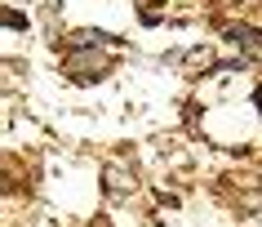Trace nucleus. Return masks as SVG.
I'll return each mask as SVG.
<instances>
[{"label":"nucleus","mask_w":262,"mask_h":227,"mask_svg":"<svg viewBox=\"0 0 262 227\" xmlns=\"http://www.w3.org/2000/svg\"><path fill=\"white\" fill-rule=\"evenodd\" d=\"M5 27H9V31H23V27H27V18L18 14V9H5Z\"/></svg>","instance_id":"3"},{"label":"nucleus","mask_w":262,"mask_h":227,"mask_svg":"<svg viewBox=\"0 0 262 227\" xmlns=\"http://www.w3.org/2000/svg\"><path fill=\"white\" fill-rule=\"evenodd\" d=\"M138 5H142V14H147V9H151V5H156V0H138Z\"/></svg>","instance_id":"4"},{"label":"nucleus","mask_w":262,"mask_h":227,"mask_svg":"<svg viewBox=\"0 0 262 227\" xmlns=\"http://www.w3.org/2000/svg\"><path fill=\"white\" fill-rule=\"evenodd\" d=\"M258 112H262V89H258Z\"/></svg>","instance_id":"5"},{"label":"nucleus","mask_w":262,"mask_h":227,"mask_svg":"<svg viewBox=\"0 0 262 227\" xmlns=\"http://www.w3.org/2000/svg\"><path fill=\"white\" fill-rule=\"evenodd\" d=\"M102 187H107V192H116V196H129V192H134V174L124 170V165H107V170H102Z\"/></svg>","instance_id":"2"},{"label":"nucleus","mask_w":262,"mask_h":227,"mask_svg":"<svg viewBox=\"0 0 262 227\" xmlns=\"http://www.w3.org/2000/svg\"><path fill=\"white\" fill-rule=\"evenodd\" d=\"M107 71H111V58L102 49H76L67 58V76H76V80H98Z\"/></svg>","instance_id":"1"}]
</instances>
